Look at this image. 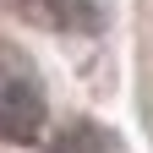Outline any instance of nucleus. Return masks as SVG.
I'll return each instance as SVG.
<instances>
[{
    "label": "nucleus",
    "instance_id": "nucleus-1",
    "mask_svg": "<svg viewBox=\"0 0 153 153\" xmlns=\"http://www.w3.org/2000/svg\"><path fill=\"white\" fill-rule=\"evenodd\" d=\"M44 131V93L27 76L0 82V137L6 142H38Z\"/></svg>",
    "mask_w": 153,
    "mask_h": 153
},
{
    "label": "nucleus",
    "instance_id": "nucleus-2",
    "mask_svg": "<svg viewBox=\"0 0 153 153\" xmlns=\"http://www.w3.org/2000/svg\"><path fill=\"white\" fill-rule=\"evenodd\" d=\"M49 153H120V137L104 131L99 120H71L60 137L49 142Z\"/></svg>",
    "mask_w": 153,
    "mask_h": 153
},
{
    "label": "nucleus",
    "instance_id": "nucleus-3",
    "mask_svg": "<svg viewBox=\"0 0 153 153\" xmlns=\"http://www.w3.org/2000/svg\"><path fill=\"white\" fill-rule=\"evenodd\" d=\"M33 6L44 11L55 27H82L88 33L93 22H99V6H93V0H33Z\"/></svg>",
    "mask_w": 153,
    "mask_h": 153
}]
</instances>
